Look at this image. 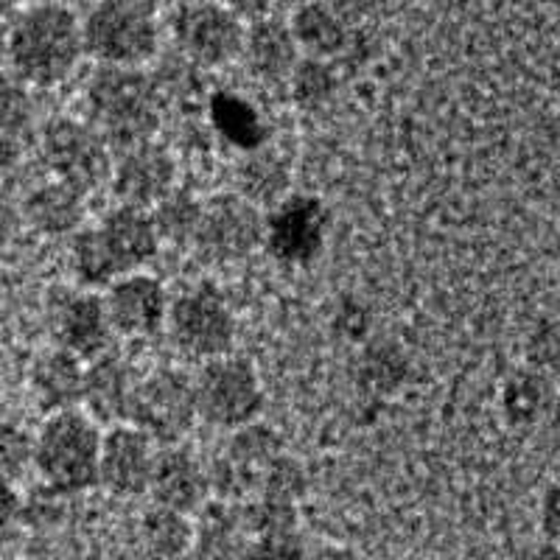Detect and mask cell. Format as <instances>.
I'll use <instances>...</instances> for the list:
<instances>
[{
    "instance_id": "cell-7",
    "label": "cell",
    "mask_w": 560,
    "mask_h": 560,
    "mask_svg": "<svg viewBox=\"0 0 560 560\" xmlns=\"http://www.w3.org/2000/svg\"><path fill=\"white\" fill-rule=\"evenodd\" d=\"M166 334L183 357L208 362L233 350L238 319L222 289L197 283L172 298Z\"/></svg>"
},
{
    "instance_id": "cell-18",
    "label": "cell",
    "mask_w": 560,
    "mask_h": 560,
    "mask_svg": "<svg viewBox=\"0 0 560 560\" xmlns=\"http://www.w3.org/2000/svg\"><path fill=\"white\" fill-rule=\"evenodd\" d=\"M138 378L140 376L135 373L132 364L109 348L107 353L88 362L82 409L90 418L98 420L104 429L115 427V423H127Z\"/></svg>"
},
{
    "instance_id": "cell-38",
    "label": "cell",
    "mask_w": 560,
    "mask_h": 560,
    "mask_svg": "<svg viewBox=\"0 0 560 560\" xmlns=\"http://www.w3.org/2000/svg\"><path fill=\"white\" fill-rule=\"evenodd\" d=\"M538 529L544 541L560 544V477L544 488L541 502H538Z\"/></svg>"
},
{
    "instance_id": "cell-32",
    "label": "cell",
    "mask_w": 560,
    "mask_h": 560,
    "mask_svg": "<svg viewBox=\"0 0 560 560\" xmlns=\"http://www.w3.org/2000/svg\"><path fill=\"white\" fill-rule=\"evenodd\" d=\"M37 104H34V88H28L9 68H0V132L23 138L34 127Z\"/></svg>"
},
{
    "instance_id": "cell-1",
    "label": "cell",
    "mask_w": 560,
    "mask_h": 560,
    "mask_svg": "<svg viewBox=\"0 0 560 560\" xmlns=\"http://www.w3.org/2000/svg\"><path fill=\"white\" fill-rule=\"evenodd\" d=\"M82 59V18L70 7L45 0L14 18L7 68L28 88H59L77 73Z\"/></svg>"
},
{
    "instance_id": "cell-43",
    "label": "cell",
    "mask_w": 560,
    "mask_h": 560,
    "mask_svg": "<svg viewBox=\"0 0 560 560\" xmlns=\"http://www.w3.org/2000/svg\"><path fill=\"white\" fill-rule=\"evenodd\" d=\"M308 560H359L357 552L348 547H337V544H323L314 552H308Z\"/></svg>"
},
{
    "instance_id": "cell-17",
    "label": "cell",
    "mask_w": 560,
    "mask_h": 560,
    "mask_svg": "<svg viewBox=\"0 0 560 560\" xmlns=\"http://www.w3.org/2000/svg\"><path fill=\"white\" fill-rule=\"evenodd\" d=\"M149 497H152V504L194 516L210 499L208 463H202L185 443L160 446Z\"/></svg>"
},
{
    "instance_id": "cell-10",
    "label": "cell",
    "mask_w": 560,
    "mask_h": 560,
    "mask_svg": "<svg viewBox=\"0 0 560 560\" xmlns=\"http://www.w3.org/2000/svg\"><path fill=\"white\" fill-rule=\"evenodd\" d=\"M264 222H267V210L236 191L202 199L194 249L205 261L219 264V267L242 264L264 249Z\"/></svg>"
},
{
    "instance_id": "cell-21",
    "label": "cell",
    "mask_w": 560,
    "mask_h": 560,
    "mask_svg": "<svg viewBox=\"0 0 560 560\" xmlns=\"http://www.w3.org/2000/svg\"><path fill=\"white\" fill-rule=\"evenodd\" d=\"M300 48L289 28V20L280 14H267L261 20L247 23L242 45V62L247 65L249 77L264 84H283L294 65L300 62Z\"/></svg>"
},
{
    "instance_id": "cell-44",
    "label": "cell",
    "mask_w": 560,
    "mask_h": 560,
    "mask_svg": "<svg viewBox=\"0 0 560 560\" xmlns=\"http://www.w3.org/2000/svg\"><path fill=\"white\" fill-rule=\"evenodd\" d=\"M547 427H549V438H552V446H555V452L560 454V389H558V395H555V404H552V409H549Z\"/></svg>"
},
{
    "instance_id": "cell-25",
    "label": "cell",
    "mask_w": 560,
    "mask_h": 560,
    "mask_svg": "<svg viewBox=\"0 0 560 560\" xmlns=\"http://www.w3.org/2000/svg\"><path fill=\"white\" fill-rule=\"evenodd\" d=\"M558 389V384L549 382L544 373L529 364L513 370L499 389V412H502L504 423L516 429L547 423Z\"/></svg>"
},
{
    "instance_id": "cell-28",
    "label": "cell",
    "mask_w": 560,
    "mask_h": 560,
    "mask_svg": "<svg viewBox=\"0 0 560 560\" xmlns=\"http://www.w3.org/2000/svg\"><path fill=\"white\" fill-rule=\"evenodd\" d=\"M68 269L73 283L93 292H104L115 278H121V269L109 255L96 224H84L68 238Z\"/></svg>"
},
{
    "instance_id": "cell-45",
    "label": "cell",
    "mask_w": 560,
    "mask_h": 560,
    "mask_svg": "<svg viewBox=\"0 0 560 560\" xmlns=\"http://www.w3.org/2000/svg\"><path fill=\"white\" fill-rule=\"evenodd\" d=\"M9 34H12V23L0 18V68H7L9 62Z\"/></svg>"
},
{
    "instance_id": "cell-42",
    "label": "cell",
    "mask_w": 560,
    "mask_h": 560,
    "mask_svg": "<svg viewBox=\"0 0 560 560\" xmlns=\"http://www.w3.org/2000/svg\"><path fill=\"white\" fill-rule=\"evenodd\" d=\"M20 158H23V143H20V138L0 132V174L12 172L20 163Z\"/></svg>"
},
{
    "instance_id": "cell-14",
    "label": "cell",
    "mask_w": 560,
    "mask_h": 560,
    "mask_svg": "<svg viewBox=\"0 0 560 560\" xmlns=\"http://www.w3.org/2000/svg\"><path fill=\"white\" fill-rule=\"evenodd\" d=\"M109 325L121 339H152L166 331L172 292L149 269L115 278L102 292Z\"/></svg>"
},
{
    "instance_id": "cell-11",
    "label": "cell",
    "mask_w": 560,
    "mask_h": 560,
    "mask_svg": "<svg viewBox=\"0 0 560 560\" xmlns=\"http://www.w3.org/2000/svg\"><path fill=\"white\" fill-rule=\"evenodd\" d=\"M280 452H287L283 434L264 420H253L247 427L228 432L222 452L208 463L210 499L247 502L258 490L264 468Z\"/></svg>"
},
{
    "instance_id": "cell-4",
    "label": "cell",
    "mask_w": 560,
    "mask_h": 560,
    "mask_svg": "<svg viewBox=\"0 0 560 560\" xmlns=\"http://www.w3.org/2000/svg\"><path fill=\"white\" fill-rule=\"evenodd\" d=\"M84 57L107 68H147L163 48V26L147 0H98L82 18Z\"/></svg>"
},
{
    "instance_id": "cell-3",
    "label": "cell",
    "mask_w": 560,
    "mask_h": 560,
    "mask_svg": "<svg viewBox=\"0 0 560 560\" xmlns=\"http://www.w3.org/2000/svg\"><path fill=\"white\" fill-rule=\"evenodd\" d=\"M104 427L84 409L45 415L34 432V474L39 485L73 499L98 488Z\"/></svg>"
},
{
    "instance_id": "cell-30",
    "label": "cell",
    "mask_w": 560,
    "mask_h": 560,
    "mask_svg": "<svg viewBox=\"0 0 560 560\" xmlns=\"http://www.w3.org/2000/svg\"><path fill=\"white\" fill-rule=\"evenodd\" d=\"M154 224H158L160 242L163 247L194 249L199 230V217H202V199L188 194L185 188H174L166 199H160L152 208Z\"/></svg>"
},
{
    "instance_id": "cell-29",
    "label": "cell",
    "mask_w": 560,
    "mask_h": 560,
    "mask_svg": "<svg viewBox=\"0 0 560 560\" xmlns=\"http://www.w3.org/2000/svg\"><path fill=\"white\" fill-rule=\"evenodd\" d=\"M283 84H287V96L294 107L303 113H317L337 98L342 77H339L337 62L331 59L300 57Z\"/></svg>"
},
{
    "instance_id": "cell-33",
    "label": "cell",
    "mask_w": 560,
    "mask_h": 560,
    "mask_svg": "<svg viewBox=\"0 0 560 560\" xmlns=\"http://www.w3.org/2000/svg\"><path fill=\"white\" fill-rule=\"evenodd\" d=\"M258 493H261V497H272V499H283V502L300 504L303 502V497L308 493L306 465L300 463L294 454L280 452L278 457L264 468L255 497H258Z\"/></svg>"
},
{
    "instance_id": "cell-23",
    "label": "cell",
    "mask_w": 560,
    "mask_h": 560,
    "mask_svg": "<svg viewBox=\"0 0 560 560\" xmlns=\"http://www.w3.org/2000/svg\"><path fill=\"white\" fill-rule=\"evenodd\" d=\"M28 228L45 238H70L88 224V197L59 179H45L23 199Z\"/></svg>"
},
{
    "instance_id": "cell-2",
    "label": "cell",
    "mask_w": 560,
    "mask_h": 560,
    "mask_svg": "<svg viewBox=\"0 0 560 560\" xmlns=\"http://www.w3.org/2000/svg\"><path fill=\"white\" fill-rule=\"evenodd\" d=\"M88 118L113 152L158 140L163 124V93L147 68H107L96 65L84 84Z\"/></svg>"
},
{
    "instance_id": "cell-16",
    "label": "cell",
    "mask_w": 560,
    "mask_h": 560,
    "mask_svg": "<svg viewBox=\"0 0 560 560\" xmlns=\"http://www.w3.org/2000/svg\"><path fill=\"white\" fill-rule=\"evenodd\" d=\"M177 160L160 140L115 152L107 191L118 205L152 210L177 188Z\"/></svg>"
},
{
    "instance_id": "cell-8",
    "label": "cell",
    "mask_w": 560,
    "mask_h": 560,
    "mask_svg": "<svg viewBox=\"0 0 560 560\" xmlns=\"http://www.w3.org/2000/svg\"><path fill=\"white\" fill-rule=\"evenodd\" d=\"M177 54L199 70H219L242 59L247 23L222 0H185L168 18Z\"/></svg>"
},
{
    "instance_id": "cell-47",
    "label": "cell",
    "mask_w": 560,
    "mask_h": 560,
    "mask_svg": "<svg viewBox=\"0 0 560 560\" xmlns=\"http://www.w3.org/2000/svg\"><path fill=\"white\" fill-rule=\"evenodd\" d=\"M398 3H427V0H398Z\"/></svg>"
},
{
    "instance_id": "cell-34",
    "label": "cell",
    "mask_w": 560,
    "mask_h": 560,
    "mask_svg": "<svg viewBox=\"0 0 560 560\" xmlns=\"http://www.w3.org/2000/svg\"><path fill=\"white\" fill-rule=\"evenodd\" d=\"M524 364L560 387V314L538 319L524 339Z\"/></svg>"
},
{
    "instance_id": "cell-13",
    "label": "cell",
    "mask_w": 560,
    "mask_h": 560,
    "mask_svg": "<svg viewBox=\"0 0 560 560\" xmlns=\"http://www.w3.org/2000/svg\"><path fill=\"white\" fill-rule=\"evenodd\" d=\"M45 317H48L54 345L77 353L84 362L113 348L115 331L109 325L102 292L82 289L77 283L54 289L45 303Z\"/></svg>"
},
{
    "instance_id": "cell-22",
    "label": "cell",
    "mask_w": 560,
    "mask_h": 560,
    "mask_svg": "<svg viewBox=\"0 0 560 560\" xmlns=\"http://www.w3.org/2000/svg\"><path fill=\"white\" fill-rule=\"evenodd\" d=\"M287 20L303 57L337 62L350 51V43L357 34V28L350 26L328 0H300Z\"/></svg>"
},
{
    "instance_id": "cell-6",
    "label": "cell",
    "mask_w": 560,
    "mask_h": 560,
    "mask_svg": "<svg viewBox=\"0 0 560 560\" xmlns=\"http://www.w3.org/2000/svg\"><path fill=\"white\" fill-rule=\"evenodd\" d=\"M194 376V395H197L199 423L219 432H233L253 420H261L267 407V389L261 373L242 353L199 362Z\"/></svg>"
},
{
    "instance_id": "cell-41",
    "label": "cell",
    "mask_w": 560,
    "mask_h": 560,
    "mask_svg": "<svg viewBox=\"0 0 560 560\" xmlns=\"http://www.w3.org/2000/svg\"><path fill=\"white\" fill-rule=\"evenodd\" d=\"M222 3L230 12L238 14L244 23H253V20H261L267 14H278L283 0H222Z\"/></svg>"
},
{
    "instance_id": "cell-27",
    "label": "cell",
    "mask_w": 560,
    "mask_h": 560,
    "mask_svg": "<svg viewBox=\"0 0 560 560\" xmlns=\"http://www.w3.org/2000/svg\"><path fill=\"white\" fill-rule=\"evenodd\" d=\"M236 194L261 210H269L280 199H287L292 194V174L283 158L269 152L267 147L244 152L236 166Z\"/></svg>"
},
{
    "instance_id": "cell-9",
    "label": "cell",
    "mask_w": 560,
    "mask_h": 560,
    "mask_svg": "<svg viewBox=\"0 0 560 560\" xmlns=\"http://www.w3.org/2000/svg\"><path fill=\"white\" fill-rule=\"evenodd\" d=\"M129 423L143 429L158 446L185 443L199 423L191 373L179 368H158L140 376Z\"/></svg>"
},
{
    "instance_id": "cell-35",
    "label": "cell",
    "mask_w": 560,
    "mask_h": 560,
    "mask_svg": "<svg viewBox=\"0 0 560 560\" xmlns=\"http://www.w3.org/2000/svg\"><path fill=\"white\" fill-rule=\"evenodd\" d=\"M34 471V432L0 418V479L18 485Z\"/></svg>"
},
{
    "instance_id": "cell-5",
    "label": "cell",
    "mask_w": 560,
    "mask_h": 560,
    "mask_svg": "<svg viewBox=\"0 0 560 560\" xmlns=\"http://www.w3.org/2000/svg\"><path fill=\"white\" fill-rule=\"evenodd\" d=\"M37 152L51 179L77 188L84 197L107 191L115 152L84 115L48 118L37 132Z\"/></svg>"
},
{
    "instance_id": "cell-26",
    "label": "cell",
    "mask_w": 560,
    "mask_h": 560,
    "mask_svg": "<svg viewBox=\"0 0 560 560\" xmlns=\"http://www.w3.org/2000/svg\"><path fill=\"white\" fill-rule=\"evenodd\" d=\"M143 560H194V516L172 508H152L138 524Z\"/></svg>"
},
{
    "instance_id": "cell-20",
    "label": "cell",
    "mask_w": 560,
    "mask_h": 560,
    "mask_svg": "<svg viewBox=\"0 0 560 560\" xmlns=\"http://www.w3.org/2000/svg\"><path fill=\"white\" fill-rule=\"evenodd\" d=\"M96 228L102 233L104 244H107L109 255H113L115 264H118V269L124 275L147 269L158 258L160 249H163L152 210L115 202L98 219Z\"/></svg>"
},
{
    "instance_id": "cell-19",
    "label": "cell",
    "mask_w": 560,
    "mask_h": 560,
    "mask_svg": "<svg viewBox=\"0 0 560 560\" xmlns=\"http://www.w3.org/2000/svg\"><path fill=\"white\" fill-rule=\"evenodd\" d=\"M84 373H88V362L77 353L59 345L39 350L28 364V393H32L34 407L43 415L82 409Z\"/></svg>"
},
{
    "instance_id": "cell-31",
    "label": "cell",
    "mask_w": 560,
    "mask_h": 560,
    "mask_svg": "<svg viewBox=\"0 0 560 560\" xmlns=\"http://www.w3.org/2000/svg\"><path fill=\"white\" fill-rule=\"evenodd\" d=\"M242 518L249 538L300 533V504L261 497V493H258V497H249L247 502H242Z\"/></svg>"
},
{
    "instance_id": "cell-15",
    "label": "cell",
    "mask_w": 560,
    "mask_h": 560,
    "mask_svg": "<svg viewBox=\"0 0 560 560\" xmlns=\"http://www.w3.org/2000/svg\"><path fill=\"white\" fill-rule=\"evenodd\" d=\"M158 452V443L129 420L107 427L98 457V488L115 499L149 497Z\"/></svg>"
},
{
    "instance_id": "cell-39",
    "label": "cell",
    "mask_w": 560,
    "mask_h": 560,
    "mask_svg": "<svg viewBox=\"0 0 560 560\" xmlns=\"http://www.w3.org/2000/svg\"><path fill=\"white\" fill-rule=\"evenodd\" d=\"M20 513H23V493L14 482L0 479V535L20 524Z\"/></svg>"
},
{
    "instance_id": "cell-24",
    "label": "cell",
    "mask_w": 560,
    "mask_h": 560,
    "mask_svg": "<svg viewBox=\"0 0 560 560\" xmlns=\"http://www.w3.org/2000/svg\"><path fill=\"white\" fill-rule=\"evenodd\" d=\"M249 544L242 502L208 499L194 513V560H238Z\"/></svg>"
},
{
    "instance_id": "cell-37",
    "label": "cell",
    "mask_w": 560,
    "mask_h": 560,
    "mask_svg": "<svg viewBox=\"0 0 560 560\" xmlns=\"http://www.w3.org/2000/svg\"><path fill=\"white\" fill-rule=\"evenodd\" d=\"M68 502L65 497H59L57 490L39 485V490L34 497H23V513H20V522H28L34 527H48V524L59 522L62 516V504Z\"/></svg>"
},
{
    "instance_id": "cell-40",
    "label": "cell",
    "mask_w": 560,
    "mask_h": 560,
    "mask_svg": "<svg viewBox=\"0 0 560 560\" xmlns=\"http://www.w3.org/2000/svg\"><path fill=\"white\" fill-rule=\"evenodd\" d=\"M328 3H331V7L348 20L350 26L359 28L364 20L373 18V14L387 3V0H328Z\"/></svg>"
},
{
    "instance_id": "cell-46",
    "label": "cell",
    "mask_w": 560,
    "mask_h": 560,
    "mask_svg": "<svg viewBox=\"0 0 560 560\" xmlns=\"http://www.w3.org/2000/svg\"><path fill=\"white\" fill-rule=\"evenodd\" d=\"M533 560H560V544L552 541H544L541 547L535 549Z\"/></svg>"
},
{
    "instance_id": "cell-48",
    "label": "cell",
    "mask_w": 560,
    "mask_h": 560,
    "mask_svg": "<svg viewBox=\"0 0 560 560\" xmlns=\"http://www.w3.org/2000/svg\"><path fill=\"white\" fill-rule=\"evenodd\" d=\"M558 62H560V32H558Z\"/></svg>"
},
{
    "instance_id": "cell-12",
    "label": "cell",
    "mask_w": 560,
    "mask_h": 560,
    "mask_svg": "<svg viewBox=\"0 0 560 560\" xmlns=\"http://www.w3.org/2000/svg\"><path fill=\"white\" fill-rule=\"evenodd\" d=\"M331 230V210L312 194H289L267 210L264 249L280 264L306 267L323 255Z\"/></svg>"
},
{
    "instance_id": "cell-36",
    "label": "cell",
    "mask_w": 560,
    "mask_h": 560,
    "mask_svg": "<svg viewBox=\"0 0 560 560\" xmlns=\"http://www.w3.org/2000/svg\"><path fill=\"white\" fill-rule=\"evenodd\" d=\"M238 560H308V549L298 535H267L249 538Z\"/></svg>"
}]
</instances>
